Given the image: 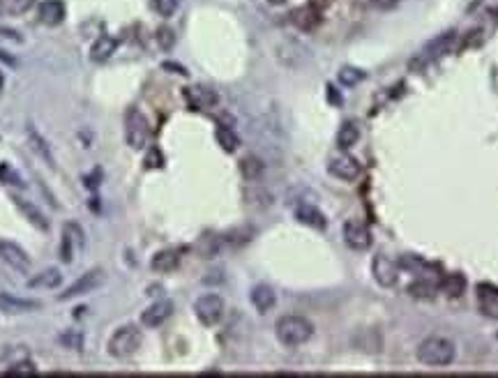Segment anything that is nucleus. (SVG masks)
<instances>
[{
  "mask_svg": "<svg viewBox=\"0 0 498 378\" xmlns=\"http://www.w3.org/2000/svg\"><path fill=\"white\" fill-rule=\"evenodd\" d=\"M164 167V154L160 152V148H150L148 154H145V169H162Z\"/></svg>",
  "mask_w": 498,
  "mask_h": 378,
  "instance_id": "obj_38",
  "label": "nucleus"
},
{
  "mask_svg": "<svg viewBox=\"0 0 498 378\" xmlns=\"http://www.w3.org/2000/svg\"><path fill=\"white\" fill-rule=\"evenodd\" d=\"M185 100L190 102L192 109H212V106H217L219 97L214 90L210 88H203V85H194V88H185Z\"/></svg>",
  "mask_w": 498,
  "mask_h": 378,
  "instance_id": "obj_19",
  "label": "nucleus"
},
{
  "mask_svg": "<svg viewBox=\"0 0 498 378\" xmlns=\"http://www.w3.org/2000/svg\"><path fill=\"white\" fill-rule=\"evenodd\" d=\"M477 293V309L487 316L498 321V288L494 284H480L475 288Z\"/></svg>",
  "mask_w": 498,
  "mask_h": 378,
  "instance_id": "obj_16",
  "label": "nucleus"
},
{
  "mask_svg": "<svg viewBox=\"0 0 498 378\" xmlns=\"http://www.w3.org/2000/svg\"><path fill=\"white\" fill-rule=\"evenodd\" d=\"M0 61H5L7 65H16V61L12 56H7V51H0Z\"/></svg>",
  "mask_w": 498,
  "mask_h": 378,
  "instance_id": "obj_44",
  "label": "nucleus"
},
{
  "mask_svg": "<svg viewBox=\"0 0 498 378\" xmlns=\"http://www.w3.org/2000/svg\"><path fill=\"white\" fill-rule=\"evenodd\" d=\"M275 335L284 346L296 348V346L307 344L309 339L314 337V325H311L305 316L289 314V316H281L275 323Z\"/></svg>",
  "mask_w": 498,
  "mask_h": 378,
  "instance_id": "obj_2",
  "label": "nucleus"
},
{
  "mask_svg": "<svg viewBox=\"0 0 498 378\" xmlns=\"http://www.w3.org/2000/svg\"><path fill=\"white\" fill-rule=\"evenodd\" d=\"M125 141L132 150H143L150 141V122L139 109H130L125 118Z\"/></svg>",
  "mask_w": 498,
  "mask_h": 378,
  "instance_id": "obj_4",
  "label": "nucleus"
},
{
  "mask_svg": "<svg viewBox=\"0 0 498 378\" xmlns=\"http://www.w3.org/2000/svg\"><path fill=\"white\" fill-rule=\"evenodd\" d=\"M291 21L296 28H300V31H314L321 23V12L314 5H302L291 12Z\"/></svg>",
  "mask_w": 498,
  "mask_h": 378,
  "instance_id": "obj_22",
  "label": "nucleus"
},
{
  "mask_svg": "<svg viewBox=\"0 0 498 378\" xmlns=\"http://www.w3.org/2000/svg\"><path fill=\"white\" fill-rule=\"evenodd\" d=\"M12 201H14V206H16V210L21 212V215L31 221V224L37 229V231H42V233H48V231H51V221L46 219V215L44 212L40 210L35 206L33 201H26V199H21V196H12Z\"/></svg>",
  "mask_w": 498,
  "mask_h": 378,
  "instance_id": "obj_14",
  "label": "nucleus"
},
{
  "mask_svg": "<svg viewBox=\"0 0 498 378\" xmlns=\"http://www.w3.org/2000/svg\"><path fill=\"white\" fill-rule=\"evenodd\" d=\"M268 3H270V5H275V7H279V5H284L286 0H268Z\"/></svg>",
  "mask_w": 498,
  "mask_h": 378,
  "instance_id": "obj_45",
  "label": "nucleus"
},
{
  "mask_svg": "<svg viewBox=\"0 0 498 378\" xmlns=\"http://www.w3.org/2000/svg\"><path fill=\"white\" fill-rule=\"evenodd\" d=\"M118 48V40L113 35H100L90 46V61L93 63H106Z\"/></svg>",
  "mask_w": 498,
  "mask_h": 378,
  "instance_id": "obj_24",
  "label": "nucleus"
},
{
  "mask_svg": "<svg viewBox=\"0 0 498 378\" xmlns=\"http://www.w3.org/2000/svg\"><path fill=\"white\" fill-rule=\"evenodd\" d=\"M63 284V273L61 270H44V273L40 275H35L28 279V288H46V290H51V288H58Z\"/></svg>",
  "mask_w": 498,
  "mask_h": 378,
  "instance_id": "obj_26",
  "label": "nucleus"
},
{
  "mask_svg": "<svg viewBox=\"0 0 498 378\" xmlns=\"http://www.w3.org/2000/svg\"><path fill=\"white\" fill-rule=\"evenodd\" d=\"M369 3H372L374 7H378V9H393V7L399 5V0H369Z\"/></svg>",
  "mask_w": 498,
  "mask_h": 378,
  "instance_id": "obj_40",
  "label": "nucleus"
},
{
  "mask_svg": "<svg viewBox=\"0 0 498 378\" xmlns=\"http://www.w3.org/2000/svg\"><path fill=\"white\" fill-rule=\"evenodd\" d=\"M162 67H164V70H171L173 74H180V76H187V74H190V72L185 70L182 65H178V63H164Z\"/></svg>",
  "mask_w": 498,
  "mask_h": 378,
  "instance_id": "obj_42",
  "label": "nucleus"
},
{
  "mask_svg": "<svg viewBox=\"0 0 498 378\" xmlns=\"http://www.w3.org/2000/svg\"><path fill=\"white\" fill-rule=\"evenodd\" d=\"M178 266H180V251H175V249H162L150 261V268L155 273H162V275L173 273Z\"/></svg>",
  "mask_w": 498,
  "mask_h": 378,
  "instance_id": "obj_25",
  "label": "nucleus"
},
{
  "mask_svg": "<svg viewBox=\"0 0 498 378\" xmlns=\"http://www.w3.org/2000/svg\"><path fill=\"white\" fill-rule=\"evenodd\" d=\"M441 290L447 295V298H462L464 290H466V277L462 273H450L443 277L441 282Z\"/></svg>",
  "mask_w": 498,
  "mask_h": 378,
  "instance_id": "obj_28",
  "label": "nucleus"
},
{
  "mask_svg": "<svg viewBox=\"0 0 498 378\" xmlns=\"http://www.w3.org/2000/svg\"><path fill=\"white\" fill-rule=\"evenodd\" d=\"M249 303L254 305V309H256L259 314H268L270 309H275V305H277V293L270 286L259 284V286L251 288Z\"/></svg>",
  "mask_w": 498,
  "mask_h": 378,
  "instance_id": "obj_21",
  "label": "nucleus"
},
{
  "mask_svg": "<svg viewBox=\"0 0 498 378\" xmlns=\"http://www.w3.org/2000/svg\"><path fill=\"white\" fill-rule=\"evenodd\" d=\"M293 215H296V219L300 221V224H305L309 229L323 231L328 226V217L314 206V203H309V201H302V203H298V206H293Z\"/></svg>",
  "mask_w": 498,
  "mask_h": 378,
  "instance_id": "obj_12",
  "label": "nucleus"
},
{
  "mask_svg": "<svg viewBox=\"0 0 498 378\" xmlns=\"http://www.w3.org/2000/svg\"><path fill=\"white\" fill-rule=\"evenodd\" d=\"M58 342H61L65 348H72V351H81V348H83V335L76 332V330H65L61 337H58Z\"/></svg>",
  "mask_w": 498,
  "mask_h": 378,
  "instance_id": "obj_34",
  "label": "nucleus"
},
{
  "mask_svg": "<svg viewBox=\"0 0 498 378\" xmlns=\"http://www.w3.org/2000/svg\"><path fill=\"white\" fill-rule=\"evenodd\" d=\"M337 76H339V83H344L346 88H353V85H358L365 79V72L358 70V67H341Z\"/></svg>",
  "mask_w": 498,
  "mask_h": 378,
  "instance_id": "obj_33",
  "label": "nucleus"
},
{
  "mask_svg": "<svg viewBox=\"0 0 498 378\" xmlns=\"http://www.w3.org/2000/svg\"><path fill=\"white\" fill-rule=\"evenodd\" d=\"M67 16V7L63 0H44L37 7V19L44 23V26H61Z\"/></svg>",
  "mask_w": 498,
  "mask_h": 378,
  "instance_id": "obj_18",
  "label": "nucleus"
},
{
  "mask_svg": "<svg viewBox=\"0 0 498 378\" xmlns=\"http://www.w3.org/2000/svg\"><path fill=\"white\" fill-rule=\"evenodd\" d=\"M358 139H360V130H358L356 122H344L337 132V145L341 150L353 148V145L358 143Z\"/></svg>",
  "mask_w": 498,
  "mask_h": 378,
  "instance_id": "obj_30",
  "label": "nucleus"
},
{
  "mask_svg": "<svg viewBox=\"0 0 498 378\" xmlns=\"http://www.w3.org/2000/svg\"><path fill=\"white\" fill-rule=\"evenodd\" d=\"M406 293L415 298V300H432L434 293H436V286L429 284L427 279H417V282H413L411 286L406 288Z\"/></svg>",
  "mask_w": 498,
  "mask_h": 378,
  "instance_id": "obj_32",
  "label": "nucleus"
},
{
  "mask_svg": "<svg viewBox=\"0 0 498 378\" xmlns=\"http://www.w3.org/2000/svg\"><path fill=\"white\" fill-rule=\"evenodd\" d=\"M372 275L378 286L390 288V286H395L399 279V263L385 254H378L372 261Z\"/></svg>",
  "mask_w": 498,
  "mask_h": 378,
  "instance_id": "obj_11",
  "label": "nucleus"
},
{
  "mask_svg": "<svg viewBox=\"0 0 498 378\" xmlns=\"http://www.w3.org/2000/svg\"><path fill=\"white\" fill-rule=\"evenodd\" d=\"M263 171H266V164H263L261 157H256V154H247V157L240 159V173H242V178H245L247 182L261 180Z\"/></svg>",
  "mask_w": 498,
  "mask_h": 378,
  "instance_id": "obj_27",
  "label": "nucleus"
},
{
  "mask_svg": "<svg viewBox=\"0 0 498 378\" xmlns=\"http://www.w3.org/2000/svg\"><path fill=\"white\" fill-rule=\"evenodd\" d=\"M214 139H217L219 148L224 152H236L240 148V139L238 134L233 132L231 127H227V125H217V130H214Z\"/></svg>",
  "mask_w": 498,
  "mask_h": 378,
  "instance_id": "obj_29",
  "label": "nucleus"
},
{
  "mask_svg": "<svg viewBox=\"0 0 498 378\" xmlns=\"http://www.w3.org/2000/svg\"><path fill=\"white\" fill-rule=\"evenodd\" d=\"M496 339H498V335H496Z\"/></svg>",
  "mask_w": 498,
  "mask_h": 378,
  "instance_id": "obj_47",
  "label": "nucleus"
},
{
  "mask_svg": "<svg viewBox=\"0 0 498 378\" xmlns=\"http://www.w3.org/2000/svg\"><path fill=\"white\" fill-rule=\"evenodd\" d=\"M341 236H344L346 247H351L353 251H365L372 247V233H369V229L358 219H348L344 229H341Z\"/></svg>",
  "mask_w": 498,
  "mask_h": 378,
  "instance_id": "obj_10",
  "label": "nucleus"
},
{
  "mask_svg": "<svg viewBox=\"0 0 498 378\" xmlns=\"http://www.w3.org/2000/svg\"><path fill=\"white\" fill-rule=\"evenodd\" d=\"M328 173H330V176H335L337 180L353 182V180L360 178L363 167H360V162L356 157H351V154H346V152H339V154H335V157H330Z\"/></svg>",
  "mask_w": 498,
  "mask_h": 378,
  "instance_id": "obj_8",
  "label": "nucleus"
},
{
  "mask_svg": "<svg viewBox=\"0 0 498 378\" xmlns=\"http://www.w3.org/2000/svg\"><path fill=\"white\" fill-rule=\"evenodd\" d=\"M42 309V303L37 300H26V298H16L12 293H0V312L9 314V316H21V314H31Z\"/></svg>",
  "mask_w": 498,
  "mask_h": 378,
  "instance_id": "obj_13",
  "label": "nucleus"
},
{
  "mask_svg": "<svg viewBox=\"0 0 498 378\" xmlns=\"http://www.w3.org/2000/svg\"><path fill=\"white\" fill-rule=\"evenodd\" d=\"M28 143H31V150L37 154V157H40V159H44L46 164H48V167H56V157H53V152H51V145H48V141L42 137V134L40 132H37L35 127H33V125H31V127H28Z\"/></svg>",
  "mask_w": 498,
  "mask_h": 378,
  "instance_id": "obj_23",
  "label": "nucleus"
},
{
  "mask_svg": "<svg viewBox=\"0 0 498 378\" xmlns=\"http://www.w3.org/2000/svg\"><path fill=\"white\" fill-rule=\"evenodd\" d=\"M7 374L9 376H33V374H37V367L31 360H19L14 364H9Z\"/></svg>",
  "mask_w": 498,
  "mask_h": 378,
  "instance_id": "obj_36",
  "label": "nucleus"
},
{
  "mask_svg": "<svg viewBox=\"0 0 498 378\" xmlns=\"http://www.w3.org/2000/svg\"><path fill=\"white\" fill-rule=\"evenodd\" d=\"M104 279H106V275H104L102 268L88 270V273H83L70 288H65V293L58 295V300H61V303H67V300H74V298H81L85 293H93L95 288H100L104 284Z\"/></svg>",
  "mask_w": 498,
  "mask_h": 378,
  "instance_id": "obj_6",
  "label": "nucleus"
},
{
  "mask_svg": "<svg viewBox=\"0 0 498 378\" xmlns=\"http://www.w3.org/2000/svg\"><path fill=\"white\" fill-rule=\"evenodd\" d=\"M0 37H5V40H14V42H24V37L19 35L16 31H9V28H0Z\"/></svg>",
  "mask_w": 498,
  "mask_h": 378,
  "instance_id": "obj_41",
  "label": "nucleus"
},
{
  "mask_svg": "<svg viewBox=\"0 0 498 378\" xmlns=\"http://www.w3.org/2000/svg\"><path fill=\"white\" fill-rule=\"evenodd\" d=\"M0 90H3V74H0Z\"/></svg>",
  "mask_w": 498,
  "mask_h": 378,
  "instance_id": "obj_46",
  "label": "nucleus"
},
{
  "mask_svg": "<svg viewBox=\"0 0 498 378\" xmlns=\"http://www.w3.org/2000/svg\"><path fill=\"white\" fill-rule=\"evenodd\" d=\"M141 342H143V335L139 327L127 323V325H120L118 330H113L109 342H106V351H109L113 360H127V357H132L139 351Z\"/></svg>",
  "mask_w": 498,
  "mask_h": 378,
  "instance_id": "obj_3",
  "label": "nucleus"
},
{
  "mask_svg": "<svg viewBox=\"0 0 498 378\" xmlns=\"http://www.w3.org/2000/svg\"><path fill=\"white\" fill-rule=\"evenodd\" d=\"M83 182H85L88 189H97V187H100V182H102V169H95L90 176L83 178Z\"/></svg>",
  "mask_w": 498,
  "mask_h": 378,
  "instance_id": "obj_39",
  "label": "nucleus"
},
{
  "mask_svg": "<svg viewBox=\"0 0 498 378\" xmlns=\"http://www.w3.org/2000/svg\"><path fill=\"white\" fill-rule=\"evenodd\" d=\"M277 58L284 65H289V67H300L302 63H305L307 51H305V46H302L300 42L286 40V42H281L277 46Z\"/></svg>",
  "mask_w": 498,
  "mask_h": 378,
  "instance_id": "obj_20",
  "label": "nucleus"
},
{
  "mask_svg": "<svg viewBox=\"0 0 498 378\" xmlns=\"http://www.w3.org/2000/svg\"><path fill=\"white\" fill-rule=\"evenodd\" d=\"M33 5L35 0H0V16H21Z\"/></svg>",
  "mask_w": 498,
  "mask_h": 378,
  "instance_id": "obj_31",
  "label": "nucleus"
},
{
  "mask_svg": "<svg viewBox=\"0 0 498 378\" xmlns=\"http://www.w3.org/2000/svg\"><path fill=\"white\" fill-rule=\"evenodd\" d=\"M171 314H173V303H171V300H157V303H152L141 314V323H143V327H160L162 323L169 321Z\"/></svg>",
  "mask_w": 498,
  "mask_h": 378,
  "instance_id": "obj_15",
  "label": "nucleus"
},
{
  "mask_svg": "<svg viewBox=\"0 0 498 378\" xmlns=\"http://www.w3.org/2000/svg\"><path fill=\"white\" fill-rule=\"evenodd\" d=\"M0 261L12 270H16V273H28L33 266L31 256H28V251L24 247H19L16 242H9L3 238H0Z\"/></svg>",
  "mask_w": 498,
  "mask_h": 378,
  "instance_id": "obj_9",
  "label": "nucleus"
},
{
  "mask_svg": "<svg viewBox=\"0 0 498 378\" xmlns=\"http://www.w3.org/2000/svg\"><path fill=\"white\" fill-rule=\"evenodd\" d=\"M194 314L203 325H217L224 316V298L217 293H206L194 303Z\"/></svg>",
  "mask_w": 498,
  "mask_h": 378,
  "instance_id": "obj_7",
  "label": "nucleus"
},
{
  "mask_svg": "<svg viewBox=\"0 0 498 378\" xmlns=\"http://www.w3.org/2000/svg\"><path fill=\"white\" fill-rule=\"evenodd\" d=\"M455 42H457V33L455 31H447V33H441L438 37H434L432 42H427L422 53H420L415 61L411 63V67H417V65H429L432 61H438V58H443L445 53H450L455 48Z\"/></svg>",
  "mask_w": 498,
  "mask_h": 378,
  "instance_id": "obj_5",
  "label": "nucleus"
},
{
  "mask_svg": "<svg viewBox=\"0 0 498 378\" xmlns=\"http://www.w3.org/2000/svg\"><path fill=\"white\" fill-rule=\"evenodd\" d=\"M417 362L425 367H447L455 362L457 348L450 339L445 337H429L417 346Z\"/></svg>",
  "mask_w": 498,
  "mask_h": 378,
  "instance_id": "obj_1",
  "label": "nucleus"
},
{
  "mask_svg": "<svg viewBox=\"0 0 498 378\" xmlns=\"http://www.w3.org/2000/svg\"><path fill=\"white\" fill-rule=\"evenodd\" d=\"M328 97H330V102H335V104H341V97L335 93V88L332 85H328Z\"/></svg>",
  "mask_w": 498,
  "mask_h": 378,
  "instance_id": "obj_43",
  "label": "nucleus"
},
{
  "mask_svg": "<svg viewBox=\"0 0 498 378\" xmlns=\"http://www.w3.org/2000/svg\"><path fill=\"white\" fill-rule=\"evenodd\" d=\"M74 245L83 247V231L76 224H65L63 229V242H61V261L63 263H72L74 261Z\"/></svg>",
  "mask_w": 498,
  "mask_h": 378,
  "instance_id": "obj_17",
  "label": "nucleus"
},
{
  "mask_svg": "<svg viewBox=\"0 0 498 378\" xmlns=\"http://www.w3.org/2000/svg\"><path fill=\"white\" fill-rule=\"evenodd\" d=\"M152 7L160 16L169 19L175 14V9H178V0H152Z\"/></svg>",
  "mask_w": 498,
  "mask_h": 378,
  "instance_id": "obj_37",
  "label": "nucleus"
},
{
  "mask_svg": "<svg viewBox=\"0 0 498 378\" xmlns=\"http://www.w3.org/2000/svg\"><path fill=\"white\" fill-rule=\"evenodd\" d=\"M157 44H160V48L162 51H171V48L175 46V33L171 31L169 26H162V28H157Z\"/></svg>",
  "mask_w": 498,
  "mask_h": 378,
  "instance_id": "obj_35",
  "label": "nucleus"
}]
</instances>
